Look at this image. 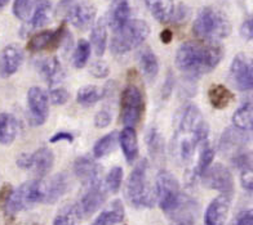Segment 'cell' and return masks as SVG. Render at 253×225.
I'll list each match as a JSON object with an SVG mask.
<instances>
[{
	"label": "cell",
	"instance_id": "obj_15",
	"mask_svg": "<svg viewBox=\"0 0 253 225\" xmlns=\"http://www.w3.org/2000/svg\"><path fill=\"white\" fill-rule=\"evenodd\" d=\"M247 140L248 138L246 135V130L238 129L237 126L227 128L221 135L218 148L223 155H230L233 157L240 151L246 149Z\"/></svg>",
	"mask_w": 253,
	"mask_h": 225
},
{
	"label": "cell",
	"instance_id": "obj_19",
	"mask_svg": "<svg viewBox=\"0 0 253 225\" xmlns=\"http://www.w3.org/2000/svg\"><path fill=\"white\" fill-rule=\"evenodd\" d=\"M38 68H39L40 75L43 76L49 86H56L61 83L65 77V71L61 64L60 60L56 57L52 58H44L38 63Z\"/></svg>",
	"mask_w": 253,
	"mask_h": 225
},
{
	"label": "cell",
	"instance_id": "obj_51",
	"mask_svg": "<svg viewBox=\"0 0 253 225\" xmlns=\"http://www.w3.org/2000/svg\"><path fill=\"white\" fill-rule=\"evenodd\" d=\"M14 189L12 188V186L10 184H4L3 188L0 189V206H5V203L8 202V199H9L10 194H12V192H13Z\"/></svg>",
	"mask_w": 253,
	"mask_h": 225
},
{
	"label": "cell",
	"instance_id": "obj_41",
	"mask_svg": "<svg viewBox=\"0 0 253 225\" xmlns=\"http://www.w3.org/2000/svg\"><path fill=\"white\" fill-rule=\"evenodd\" d=\"M49 100L53 103L54 106H62L65 103L69 102L70 99V93L67 92L66 89H62V88H52L49 92Z\"/></svg>",
	"mask_w": 253,
	"mask_h": 225
},
{
	"label": "cell",
	"instance_id": "obj_34",
	"mask_svg": "<svg viewBox=\"0 0 253 225\" xmlns=\"http://www.w3.org/2000/svg\"><path fill=\"white\" fill-rule=\"evenodd\" d=\"M234 126L238 129L248 130L253 128V100H247L235 111L233 116Z\"/></svg>",
	"mask_w": 253,
	"mask_h": 225
},
{
	"label": "cell",
	"instance_id": "obj_50",
	"mask_svg": "<svg viewBox=\"0 0 253 225\" xmlns=\"http://www.w3.org/2000/svg\"><path fill=\"white\" fill-rule=\"evenodd\" d=\"M74 134L70 131H58L54 135L50 136V143H58V142H69L71 143L74 140Z\"/></svg>",
	"mask_w": 253,
	"mask_h": 225
},
{
	"label": "cell",
	"instance_id": "obj_25",
	"mask_svg": "<svg viewBox=\"0 0 253 225\" xmlns=\"http://www.w3.org/2000/svg\"><path fill=\"white\" fill-rule=\"evenodd\" d=\"M52 14H53V8H52L50 0H35V7H34L29 25L34 30L42 29L49 24L52 20Z\"/></svg>",
	"mask_w": 253,
	"mask_h": 225
},
{
	"label": "cell",
	"instance_id": "obj_33",
	"mask_svg": "<svg viewBox=\"0 0 253 225\" xmlns=\"http://www.w3.org/2000/svg\"><path fill=\"white\" fill-rule=\"evenodd\" d=\"M105 96H106V90L103 88L96 85H87L80 88L77 94V100L83 107H90L102 99Z\"/></svg>",
	"mask_w": 253,
	"mask_h": 225
},
{
	"label": "cell",
	"instance_id": "obj_8",
	"mask_svg": "<svg viewBox=\"0 0 253 225\" xmlns=\"http://www.w3.org/2000/svg\"><path fill=\"white\" fill-rule=\"evenodd\" d=\"M56 13L82 31L89 29L96 20V8L88 1L80 0H61L57 4Z\"/></svg>",
	"mask_w": 253,
	"mask_h": 225
},
{
	"label": "cell",
	"instance_id": "obj_37",
	"mask_svg": "<svg viewBox=\"0 0 253 225\" xmlns=\"http://www.w3.org/2000/svg\"><path fill=\"white\" fill-rule=\"evenodd\" d=\"M90 49H92V45H90L89 41H87L85 39H80L77 44V48L74 50V66L77 68H84L88 63V60H89Z\"/></svg>",
	"mask_w": 253,
	"mask_h": 225
},
{
	"label": "cell",
	"instance_id": "obj_30",
	"mask_svg": "<svg viewBox=\"0 0 253 225\" xmlns=\"http://www.w3.org/2000/svg\"><path fill=\"white\" fill-rule=\"evenodd\" d=\"M208 99L213 108L223 109L233 102L234 94L222 84H213L208 89Z\"/></svg>",
	"mask_w": 253,
	"mask_h": 225
},
{
	"label": "cell",
	"instance_id": "obj_23",
	"mask_svg": "<svg viewBox=\"0 0 253 225\" xmlns=\"http://www.w3.org/2000/svg\"><path fill=\"white\" fill-rule=\"evenodd\" d=\"M119 143L126 162H134V160L138 156V140H137V134L134 128L126 126L123 131H120L119 134Z\"/></svg>",
	"mask_w": 253,
	"mask_h": 225
},
{
	"label": "cell",
	"instance_id": "obj_22",
	"mask_svg": "<svg viewBox=\"0 0 253 225\" xmlns=\"http://www.w3.org/2000/svg\"><path fill=\"white\" fill-rule=\"evenodd\" d=\"M33 155V166L31 170L38 178H44L52 170L54 165V155L48 147L37 149Z\"/></svg>",
	"mask_w": 253,
	"mask_h": 225
},
{
	"label": "cell",
	"instance_id": "obj_46",
	"mask_svg": "<svg viewBox=\"0 0 253 225\" xmlns=\"http://www.w3.org/2000/svg\"><path fill=\"white\" fill-rule=\"evenodd\" d=\"M173 86H174V75L173 72L169 70L168 72H167L166 81H164L163 88H162V98H163L164 100H167L170 96L172 90H173Z\"/></svg>",
	"mask_w": 253,
	"mask_h": 225
},
{
	"label": "cell",
	"instance_id": "obj_55",
	"mask_svg": "<svg viewBox=\"0 0 253 225\" xmlns=\"http://www.w3.org/2000/svg\"><path fill=\"white\" fill-rule=\"evenodd\" d=\"M252 130H253V128H252Z\"/></svg>",
	"mask_w": 253,
	"mask_h": 225
},
{
	"label": "cell",
	"instance_id": "obj_52",
	"mask_svg": "<svg viewBox=\"0 0 253 225\" xmlns=\"http://www.w3.org/2000/svg\"><path fill=\"white\" fill-rule=\"evenodd\" d=\"M172 37H173V35H172V31L168 30V29L160 33V39H162V41H163L164 44L170 43V41H172Z\"/></svg>",
	"mask_w": 253,
	"mask_h": 225
},
{
	"label": "cell",
	"instance_id": "obj_17",
	"mask_svg": "<svg viewBox=\"0 0 253 225\" xmlns=\"http://www.w3.org/2000/svg\"><path fill=\"white\" fill-rule=\"evenodd\" d=\"M24 63V52L17 44H9L0 53V75L13 76Z\"/></svg>",
	"mask_w": 253,
	"mask_h": 225
},
{
	"label": "cell",
	"instance_id": "obj_13",
	"mask_svg": "<svg viewBox=\"0 0 253 225\" xmlns=\"http://www.w3.org/2000/svg\"><path fill=\"white\" fill-rule=\"evenodd\" d=\"M107 192L109 191L106 189L105 184L101 183V180L92 183L89 186H85V191H84L80 201L78 202L84 218H89L93 215L94 212L106 202Z\"/></svg>",
	"mask_w": 253,
	"mask_h": 225
},
{
	"label": "cell",
	"instance_id": "obj_4",
	"mask_svg": "<svg viewBox=\"0 0 253 225\" xmlns=\"http://www.w3.org/2000/svg\"><path fill=\"white\" fill-rule=\"evenodd\" d=\"M193 32L207 43H217L231 33V24L222 10L204 7L194 21Z\"/></svg>",
	"mask_w": 253,
	"mask_h": 225
},
{
	"label": "cell",
	"instance_id": "obj_12",
	"mask_svg": "<svg viewBox=\"0 0 253 225\" xmlns=\"http://www.w3.org/2000/svg\"><path fill=\"white\" fill-rule=\"evenodd\" d=\"M202 179H203V184L207 188L217 191L221 194L233 195L234 178L226 166L221 165V163L211 166L206 171V174L202 176Z\"/></svg>",
	"mask_w": 253,
	"mask_h": 225
},
{
	"label": "cell",
	"instance_id": "obj_40",
	"mask_svg": "<svg viewBox=\"0 0 253 225\" xmlns=\"http://www.w3.org/2000/svg\"><path fill=\"white\" fill-rule=\"evenodd\" d=\"M231 163L239 170L247 169V167L253 165V153L243 149V151H240L239 153L231 157Z\"/></svg>",
	"mask_w": 253,
	"mask_h": 225
},
{
	"label": "cell",
	"instance_id": "obj_45",
	"mask_svg": "<svg viewBox=\"0 0 253 225\" xmlns=\"http://www.w3.org/2000/svg\"><path fill=\"white\" fill-rule=\"evenodd\" d=\"M240 183L246 191H253V165L242 170V175H240Z\"/></svg>",
	"mask_w": 253,
	"mask_h": 225
},
{
	"label": "cell",
	"instance_id": "obj_1",
	"mask_svg": "<svg viewBox=\"0 0 253 225\" xmlns=\"http://www.w3.org/2000/svg\"><path fill=\"white\" fill-rule=\"evenodd\" d=\"M174 136L172 149L180 161L187 163L193 160L198 147L208 142L210 128L195 104H186L177 112L174 120Z\"/></svg>",
	"mask_w": 253,
	"mask_h": 225
},
{
	"label": "cell",
	"instance_id": "obj_5",
	"mask_svg": "<svg viewBox=\"0 0 253 225\" xmlns=\"http://www.w3.org/2000/svg\"><path fill=\"white\" fill-rule=\"evenodd\" d=\"M150 35V26L142 20L128 21L119 30L114 31L111 39V52L114 54H126L145 43Z\"/></svg>",
	"mask_w": 253,
	"mask_h": 225
},
{
	"label": "cell",
	"instance_id": "obj_10",
	"mask_svg": "<svg viewBox=\"0 0 253 225\" xmlns=\"http://www.w3.org/2000/svg\"><path fill=\"white\" fill-rule=\"evenodd\" d=\"M230 80L242 92L253 90V58L238 54L230 66Z\"/></svg>",
	"mask_w": 253,
	"mask_h": 225
},
{
	"label": "cell",
	"instance_id": "obj_24",
	"mask_svg": "<svg viewBox=\"0 0 253 225\" xmlns=\"http://www.w3.org/2000/svg\"><path fill=\"white\" fill-rule=\"evenodd\" d=\"M126 212L120 199H115L97 216L90 225H118L124 220Z\"/></svg>",
	"mask_w": 253,
	"mask_h": 225
},
{
	"label": "cell",
	"instance_id": "obj_6",
	"mask_svg": "<svg viewBox=\"0 0 253 225\" xmlns=\"http://www.w3.org/2000/svg\"><path fill=\"white\" fill-rule=\"evenodd\" d=\"M147 161L141 160L136 167L132 170L126 182V194L129 203L136 209L153 207L154 194L147 182Z\"/></svg>",
	"mask_w": 253,
	"mask_h": 225
},
{
	"label": "cell",
	"instance_id": "obj_53",
	"mask_svg": "<svg viewBox=\"0 0 253 225\" xmlns=\"http://www.w3.org/2000/svg\"><path fill=\"white\" fill-rule=\"evenodd\" d=\"M172 225H193V222H185V220H183V222H176Z\"/></svg>",
	"mask_w": 253,
	"mask_h": 225
},
{
	"label": "cell",
	"instance_id": "obj_21",
	"mask_svg": "<svg viewBox=\"0 0 253 225\" xmlns=\"http://www.w3.org/2000/svg\"><path fill=\"white\" fill-rule=\"evenodd\" d=\"M45 184V198H44V203H54L62 197L69 189V179H67L66 174H56L54 176L44 182Z\"/></svg>",
	"mask_w": 253,
	"mask_h": 225
},
{
	"label": "cell",
	"instance_id": "obj_16",
	"mask_svg": "<svg viewBox=\"0 0 253 225\" xmlns=\"http://www.w3.org/2000/svg\"><path fill=\"white\" fill-rule=\"evenodd\" d=\"M231 203V195L220 194L212 199L204 212V225H225Z\"/></svg>",
	"mask_w": 253,
	"mask_h": 225
},
{
	"label": "cell",
	"instance_id": "obj_48",
	"mask_svg": "<svg viewBox=\"0 0 253 225\" xmlns=\"http://www.w3.org/2000/svg\"><path fill=\"white\" fill-rule=\"evenodd\" d=\"M189 8H187L186 5H183V4H180V5L177 7V9H174V14L172 20H173L174 22H178V24H180V22H185V21L189 18Z\"/></svg>",
	"mask_w": 253,
	"mask_h": 225
},
{
	"label": "cell",
	"instance_id": "obj_3",
	"mask_svg": "<svg viewBox=\"0 0 253 225\" xmlns=\"http://www.w3.org/2000/svg\"><path fill=\"white\" fill-rule=\"evenodd\" d=\"M159 207L164 214L174 219L176 222H193L197 203L185 195L172 172L162 170L158 172L155 183Z\"/></svg>",
	"mask_w": 253,
	"mask_h": 225
},
{
	"label": "cell",
	"instance_id": "obj_14",
	"mask_svg": "<svg viewBox=\"0 0 253 225\" xmlns=\"http://www.w3.org/2000/svg\"><path fill=\"white\" fill-rule=\"evenodd\" d=\"M66 36L65 26H60L57 30H45L35 33L27 43V49L30 52H42V50L56 49L63 43Z\"/></svg>",
	"mask_w": 253,
	"mask_h": 225
},
{
	"label": "cell",
	"instance_id": "obj_44",
	"mask_svg": "<svg viewBox=\"0 0 253 225\" xmlns=\"http://www.w3.org/2000/svg\"><path fill=\"white\" fill-rule=\"evenodd\" d=\"M230 225H253V210H243L238 212Z\"/></svg>",
	"mask_w": 253,
	"mask_h": 225
},
{
	"label": "cell",
	"instance_id": "obj_9",
	"mask_svg": "<svg viewBox=\"0 0 253 225\" xmlns=\"http://www.w3.org/2000/svg\"><path fill=\"white\" fill-rule=\"evenodd\" d=\"M145 96L136 85H126L120 96V120L124 126L134 128L145 112Z\"/></svg>",
	"mask_w": 253,
	"mask_h": 225
},
{
	"label": "cell",
	"instance_id": "obj_36",
	"mask_svg": "<svg viewBox=\"0 0 253 225\" xmlns=\"http://www.w3.org/2000/svg\"><path fill=\"white\" fill-rule=\"evenodd\" d=\"M214 159V151L210 147L208 142H206L200 147V155L198 160V165L194 170V174L197 176H203L206 171L211 167Z\"/></svg>",
	"mask_w": 253,
	"mask_h": 225
},
{
	"label": "cell",
	"instance_id": "obj_49",
	"mask_svg": "<svg viewBox=\"0 0 253 225\" xmlns=\"http://www.w3.org/2000/svg\"><path fill=\"white\" fill-rule=\"evenodd\" d=\"M17 166L22 170H31L33 166V155L31 153H21L17 159Z\"/></svg>",
	"mask_w": 253,
	"mask_h": 225
},
{
	"label": "cell",
	"instance_id": "obj_54",
	"mask_svg": "<svg viewBox=\"0 0 253 225\" xmlns=\"http://www.w3.org/2000/svg\"><path fill=\"white\" fill-rule=\"evenodd\" d=\"M8 3H9V0H0V8L5 7Z\"/></svg>",
	"mask_w": 253,
	"mask_h": 225
},
{
	"label": "cell",
	"instance_id": "obj_29",
	"mask_svg": "<svg viewBox=\"0 0 253 225\" xmlns=\"http://www.w3.org/2000/svg\"><path fill=\"white\" fill-rule=\"evenodd\" d=\"M90 45L98 57L103 56L107 45V22L105 18H100L92 27L90 32Z\"/></svg>",
	"mask_w": 253,
	"mask_h": 225
},
{
	"label": "cell",
	"instance_id": "obj_39",
	"mask_svg": "<svg viewBox=\"0 0 253 225\" xmlns=\"http://www.w3.org/2000/svg\"><path fill=\"white\" fill-rule=\"evenodd\" d=\"M35 7V0H14L13 14L21 21H27L31 18V14Z\"/></svg>",
	"mask_w": 253,
	"mask_h": 225
},
{
	"label": "cell",
	"instance_id": "obj_28",
	"mask_svg": "<svg viewBox=\"0 0 253 225\" xmlns=\"http://www.w3.org/2000/svg\"><path fill=\"white\" fill-rule=\"evenodd\" d=\"M140 67L143 76L149 81H154L159 72V61L151 48H143L140 52Z\"/></svg>",
	"mask_w": 253,
	"mask_h": 225
},
{
	"label": "cell",
	"instance_id": "obj_18",
	"mask_svg": "<svg viewBox=\"0 0 253 225\" xmlns=\"http://www.w3.org/2000/svg\"><path fill=\"white\" fill-rule=\"evenodd\" d=\"M74 172L83 186H89L92 183L100 182L101 166L90 159L89 156H80L74 162Z\"/></svg>",
	"mask_w": 253,
	"mask_h": 225
},
{
	"label": "cell",
	"instance_id": "obj_47",
	"mask_svg": "<svg viewBox=\"0 0 253 225\" xmlns=\"http://www.w3.org/2000/svg\"><path fill=\"white\" fill-rule=\"evenodd\" d=\"M240 35L244 40H253V13L240 26Z\"/></svg>",
	"mask_w": 253,
	"mask_h": 225
},
{
	"label": "cell",
	"instance_id": "obj_7",
	"mask_svg": "<svg viewBox=\"0 0 253 225\" xmlns=\"http://www.w3.org/2000/svg\"><path fill=\"white\" fill-rule=\"evenodd\" d=\"M44 198H45V184L43 180L35 179L24 183L14 189L4 209L8 215H16L22 210L30 209L31 206L37 203H44Z\"/></svg>",
	"mask_w": 253,
	"mask_h": 225
},
{
	"label": "cell",
	"instance_id": "obj_26",
	"mask_svg": "<svg viewBox=\"0 0 253 225\" xmlns=\"http://www.w3.org/2000/svg\"><path fill=\"white\" fill-rule=\"evenodd\" d=\"M18 134V121L12 113H0V144L10 146Z\"/></svg>",
	"mask_w": 253,
	"mask_h": 225
},
{
	"label": "cell",
	"instance_id": "obj_42",
	"mask_svg": "<svg viewBox=\"0 0 253 225\" xmlns=\"http://www.w3.org/2000/svg\"><path fill=\"white\" fill-rule=\"evenodd\" d=\"M89 73L96 79H106L110 75V68L102 61H96L89 66Z\"/></svg>",
	"mask_w": 253,
	"mask_h": 225
},
{
	"label": "cell",
	"instance_id": "obj_35",
	"mask_svg": "<svg viewBox=\"0 0 253 225\" xmlns=\"http://www.w3.org/2000/svg\"><path fill=\"white\" fill-rule=\"evenodd\" d=\"M118 142H119V134L117 131L109 132L96 142L93 146V156L96 159H102L105 156H109L115 149Z\"/></svg>",
	"mask_w": 253,
	"mask_h": 225
},
{
	"label": "cell",
	"instance_id": "obj_38",
	"mask_svg": "<svg viewBox=\"0 0 253 225\" xmlns=\"http://www.w3.org/2000/svg\"><path fill=\"white\" fill-rule=\"evenodd\" d=\"M123 169L120 166H114L110 171L107 172L106 179H105V187L109 191V193L119 192L122 183H123Z\"/></svg>",
	"mask_w": 253,
	"mask_h": 225
},
{
	"label": "cell",
	"instance_id": "obj_31",
	"mask_svg": "<svg viewBox=\"0 0 253 225\" xmlns=\"http://www.w3.org/2000/svg\"><path fill=\"white\" fill-rule=\"evenodd\" d=\"M145 142H146V147L147 149H149L150 157L154 161H160V160H163L164 152H166V148H164V139L157 128H154V126L149 128L146 135H145Z\"/></svg>",
	"mask_w": 253,
	"mask_h": 225
},
{
	"label": "cell",
	"instance_id": "obj_27",
	"mask_svg": "<svg viewBox=\"0 0 253 225\" xmlns=\"http://www.w3.org/2000/svg\"><path fill=\"white\" fill-rule=\"evenodd\" d=\"M147 8L157 21L167 24L173 18L174 4L173 0H145Z\"/></svg>",
	"mask_w": 253,
	"mask_h": 225
},
{
	"label": "cell",
	"instance_id": "obj_43",
	"mask_svg": "<svg viewBox=\"0 0 253 225\" xmlns=\"http://www.w3.org/2000/svg\"><path fill=\"white\" fill-rule=\"evenodd\" d=\"M113 121V113L109 109H101L94 116V126L98 129H105Z\"/></svg>",
	"mask_w": 253,
	"mask_h": 225
},
{
	"label": "cell",
	"instance_id": "obj_20",
	"mask_svg": "<svg viewBox=\"0 0 253 225\" xmlns=\"http://www.w3.org/2000/svg\"><path fill=\"white\" fill-rule=\"evenodd\" d=\"M128 21H130V7L128 0H113L107 17L109 26L113 29V31H117Z\"/></svg>",
	"mask_w": 253,
	"mask_h": 225
},
{
	"label": "cell",
	"instance_id": "obj_2",
	"mask_svg": "<svg viewBox=\"0 0 253 225\" xmlns=\"http://www.w3.org/2000/svg\"><path fill=\"white\" fill-rule=\"evenodd\" d=\"M223 49L217 43L186 41L176 52V66L189 77L213 71L222 61Z\"/></svg>",
	"mask_w": 253,
	"mask_h": 225
},
{
	"label": "cell",
	"instance_id": "obj_32",
	"mask_svg": "<svg viewBox=\"0 0 253 225\" xmlns=\"http://www.w3.org/2000/svg\"><path fill=\"white\" fill-rule=\"evenodd\" d=\"M83 219V212L80 210L79 203H73L63 207L57 214L53 220V225H79Z\"/></svg>",
	"mask_w": 253,
	"mask_h": 225
},
{
	"label": "cell",
	"instance_id": "obj_11",
	"mask_svg": "<svg viewBox=\"0 0 253 225\" xmlns=\"http://www.w3.org/2000/svg\"><path fill=\"white\" fill-rule=\"evenodd\" d=\"M49 96L39 86H33L27 92V108L31 124L40 126L45 124L49 116Z\"/></svg>",
	"mask_w": 253,
	"mask_h": 225
}]
</instances>
